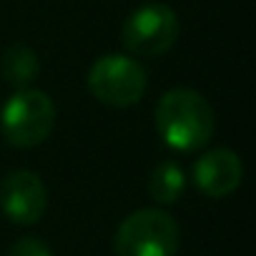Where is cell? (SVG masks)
<instances>
[{"label": "cell", "instance_id": "6da1fadb", "mask_svg": "<svg viewBox=\"0 0 256 256\" xmlns=\"http://www.w3.org/2000/svg\"><path fill=\"white\" fill-rule=\"evenodd\" d=\"M214 108L211 103L191 90V88H174L161 96L156 106V131L166 146L176 151H198L214 136Z\"/></svg>", "mask_w": 256, "mask_h": 256}, {"label": "cell", "instance_id": "7a4b0ae2", "mask_svg": "<svg viewBox=\"0 0 256 256\" xmlns=\"http://www.w3.org/2000/svg\"><path fill=\"white\" fill-rule=\"evenodd\" d=\"M178 224L161 208H138L126 216L116 231V256H176Z\"/></svg>", "mask_w": 256, "mask_h": 256}, {"label": "cell", "instance_id": "3957f363", "mask_svg": "<svg viewBox=\"0 0 256 256\" xmlns=\"http://www.w3.org/2000/svg\"><path fill=\"white\" fill-rule=\"evenodd\" d=\"M56 126V106L48 93L38 88H20L16 90L0 116V128L10 146L16 148H33L40 146Z\"/></svg>", "mask_w": 256, "mask_h": 256}, {"label": "cell", "instance_id": "277c9868", "mask_svg": "<svg viewBox=\"0 0 256 256\" xmlns=\"http://www.w3.org/2000/svg\"><path fill=\"white\" fill-rule=\"evenodd\" d=\"M146 86V70L131 56H103L88 70V90L106 106H134L144 98Z\"/></svg>", "mask_w": 256, "mask_h": 256}, {"label": "cell", "instance_id": "5b68a950", "mask_svg": "<svg viewBox=\"0 0 256 256\" xmlns=\"http://www.w3.org/2000/svg\"><path fill=\"white\" fill-rule=\"evenodd\" d=\"M120 38L134 56H161L178 38V16L166 3H146L126 18Z\"/></svg>", "mask_w": 256, "mask_h": 256}, {"label": "cell", "instance_id": "8992f818", "mask_svg": "<svg viewBox=\"0 0 256 256\" xmlns=\"http://www.w3.org/2000/svg\"><path fill=\"white\" fill-rule=\"evenodd\" d=\"M46 206H48L46 186L33 171H13L0 184V208L13 224L30 226L40 221Z\"/></svg>", "mask_w": 256, "mask_h": 256}, {"label": "cell", "instance_id": "52a82bcc", "mask_svg": "<svg viewBox=\"0 0 256 256\" xmlns=\"http://www.w3.org/2000/svg\"><path fill=\"white\" fill-rule=\"evenodd\" d=\"M244 178L241 158L228 148H214L204 154L194 166V184L211 198H224L238 188Z\"/></svg>", "mask_w": 256, "mask_h": 256}, {"label": "cell", "instance_id": "ba28073f", "mask_svg": "<svg viewBox=\"0 0 256 256\" xmlns=\"http://www.w3.org/2000/svg\"><path fill=\"white\" fill-rule=\"evenodd\" d=\"M186 188V176L174 161L158 164L148 176V194L156 204H176Z\"/></svg>", "mask_w": 256, "mask_h": 256}, {"label": "cell", "instance_id": "9c48e42d", "mask_svg": "<svg viewBox=\"0 0 256 256\" xmlns=\"http://www.w3.org/2000/svg\"><path fill=\"white\" fill-rule=\"evenodd\" d=\"M0 70H3V78L10 86L26 88L40 70L38 66V56L28 48V46H10L3 53V63H0Z\"/></svg>", "mask_w": 256, "mask_h": 256}, {"label": "cell", "instance_id": "30bf717a", "mask_svg": "<svg viewBox=\"0 0 256 256\" xmlns=\"http://www.w3.org/2000/svg\"><path fill=\"white\" fill-rule=\"evenodd\" d=\"M8 256H53V254H50L46 241H40L36 236H26V238H18L10 246Z\"/></svg>", "mask_w": 256, "mask_h": 256}]
</instances>
